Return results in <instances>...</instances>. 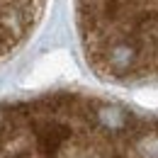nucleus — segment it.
<instances>
[{
  "instance_id": "1",
  "label": "nucleus",
  "mask_w": 158,
  "mask_h": 158,
  "mask_svg": "<svg viewBox=\"0 0 158 158\" xmlns=\"http://www.w3.org/2000/svg\"><path fill=\"white\" fill-rule=\"evenodd\" d=\"M0 158H158V119L80 93L5 102Z\"/></svg>"
},
{
  "instance_id": "2",
  "label": "nucleus",
  "mask_w": 158,
  "mask_h": 158,
  "mask_svg": "<svg viewBox=\"0 0 158 158\" xmlns=\"http://www.w3.org/2000/svg\"><path fill=\"white\" fill-rule=\"evenodd\" d=\"M76 29L98 76L158 78V0H76Z\"/></svg>"
},
{
  "instance_id": "3",
  "label": "nucleus",
  "mask_w": 158,
  "mask_h": 158,
  "mask_svg": "<svg viewBox=\"0 0 158 158\" xmlns=\"http://www.w3.org/2000/svg\"><path fill=\"white\" fill-rule=\"evenodd\" d=\"M44 7L46 0H0V61L32 37Z\"/></svg>"
}]
</instances>
